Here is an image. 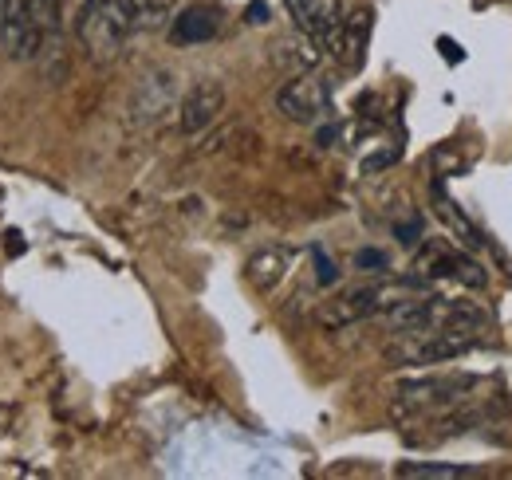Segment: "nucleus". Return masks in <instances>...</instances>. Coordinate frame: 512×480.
Returning a JSON list of instances; mask_svg holds the SVG:
<instances>
[{
	"mask_svg": "<svg viewBox=\"0 0 512 480\" xmlns=\"http://www.w3.org/2000/svg\"><path fill=\"white\" fill-rule=\"evenodd\" d=\"M355 268L359 272H386L390 268V256L379 252V248H363V252H355Z\"/></svg>",
	"mask_w": 512,
	"mask_h": 480,
	"instance_id": "20",
	"label": "nucleus"
},
{
	"mask_svg": "<svg viewBox=\"0 0 512 480\" xmlns=\"http://www.w3.org/2000/svg\"><path fill=\"white\" fill-rule=\"evenodd\" d=\"M245 20H249L253 28H264V24L272 20V8H268V0H249V8H245Z\"/></svg>",
	"mask_w": 512,
	"mask_h": 480,
	"instance_id": "22",
	"label": "nucleus"
},
{
	"mask_svg": "<svg viewBox=\"0 0 512 480\" xmlns=\"http://www.w3.org/2000/svg\"><path fill=\"white\" fill-rule=\"evenodd\" d=\"M221 32V8L213 4H190L186 12H178L170 20V44L193 48V44H209Z\"/></svg>",
	"mask_w": 512,
	"mask_h": 480,
	"instance_id": "11",
	"label": "nucleus"
},
{
	"mask_svg": "<svg viewBox=\"0 0 512 480\" xmlns=\"http://www.w3.org/2000/svg\"><path fill=\"white\" fill-rule=\"evenodd\" d=\"M225 111V83L221 79H197L190 91L178 99V126L182 134H201Z\"/></svg>",
	"mask_w": 512,
	"mask_h": 480,
	"instance_id": "8",
	"label": "nucleus"
},
{
	"mask_svg": "<svg viewBox=\"0 0 512 480\" xmlns=\"http://www.w3.org/2000/svg\"><path fill=\"white\" fill-rule=\"evenodd\" d=\"M272 60H276V67H284L288 75H304V71H316V67L323 63V44L320 40H312L308 32L296 28L292 36L276 40Z\"/></svg>",
	"mask_w": 512,
	"mask_h": 480,
	"instance_id": "13",
	"label": "nucleus"
},
{
	"mask_svg": "<svg viewBox=\"0 0 512 480\" xmlns=\"http://www.w3.org/2000/svg\"><path fill=\"white\" fill-rule=\"evenodd\" d=\"M402 158V146H386L379 154H371V158H363V174H383L386 166H394Z\"/></svg>",
	"mask_w": 512,
	"mask_h": 480,
	"instance_id": "19",
	"label": "nucleus"
},
{
	"mask_svg": "<svg viewBox=\"0 0 512 480\" xmlns=\"http://www.w3.org/2000/svg\"><path fill=\"white\" fill-rule=\"evenodd\" d=\"M394 237L402 240L406 248H418V244H422V221H418V217H410V221L394 225Z\"/></svg>",
	"mask_w": 512,
	"mask_h": 480,
	"instance_id": "21",
	"label": "nucleus"
},
{
	"mask_svg": "<svg viewBox=\"0 0 512 480\" xmlns=\"http://www.w3.org/2000/svg\"><path fill=\"white\" fill-rule=\"evenodd\" d=\"M123 4L130 8L134 28H142V32H154V28L170 24V16H174V0H123Z\"/></svg>",
	"mask_w": 512,
	"mask_h": 480,
	"instance_id": "16",
	"label": "nucleus"
},
{
	"mask_svg": "<svg viewBox=\"0 0 512 480\" xmlns=\"http://www.w3.org/2000/svg\"><path fill=\"white\" fill-rule=\"evenodd\" d=\"M434 205H438V217H442L449 229L457 233V240H461L465 248H481V233H477V229L469 225V217H465V213H461V209L449 201L442 185H434Z\"/></svg>",
	"mask_w": 512,
	"mask_h": 480,
	"instance_id": "15",
	"label": "nucleus"
},
{
	"mask_svg": "<svg viewBox=\"0 0 512 480\" xmlns=\"http://www.w3.org/2000/svg\"><path fill=\"white\" fill-rule=\"evenodd\" d=\"M410 288H422V280H402V284H367V288H355L347 296H339L335 303H327L320 311L323 327H347V323H359V319H371L386 307H394L398 300H406Z\"/></svg>",
	"mask_w": 512,
	"mask_h": 480,
	"instance_id": "4",
	"label": "nucleus"
},
{
	"mask_svg": "<svg viewBox=\"0 0 512 480\" xmlns=\"http://www.w3.org/2000/svg\"><path fill=\"white\" fill-rule=\"evenodd\" d=\"M284 8L292 16V24L300 32H308L312 40H320V44H327L335 36V28L343 20V8L335 0H284Z\"/></svg>",
	"mask_w": 512,
	"mask_h": 480,
	"instance_id": "12",
	"label": "nucleus"
},
{
	"mask_svg": "<svg viewBox=\"0 0 512 480\" xmlns=\"http://www.w3.org/2000/svg\"><path fill=\"white\" fill-rule=\"evenodd\" d=\"M134 32H138V28H134L130 8L123 0H87V12H83V20H79V28H75V36L83 40L87 60H95V63L119 60Z\"/></svg>",
	"mask_w": 512,
	"mask_h": 480,
	"instance_id": "1",
	"label": "nucleus"
},
{
	"mask_svg": "<svg viewBox=\"0 0 512 480\" xmlns=\"http://www.w3.org/2000/svg\"><path fill=\"white\" fill-rule=\"evenodd\" d=\"M288 268H292V252L280 248V244H268V248H256L253 256H249L245 276H249V284H253L256 292H272L288 276Z\"/></svg>",
	"mask_w": 512,
	"mask_h": 480,
	"instance_id": "14",
	"label": "nucleus"
},
{
	"mask_svg": "<svg viewBox=\"0 0 512 480\" xmlns=\"http://www.w3.org/2000/svg\"><path fill=\"white\" fill-rule=\"evenodd\" d=\"M438 44H442V52H446V60H449V63H461V48H457V44H453L449 36H442Z\"/></svg>",
	"mask_w": 512,
	"mask_h": 480,
	"instance_id": "23",
	"label": "nucleus"
},
{
	"mask_svg": "<svg viewBox=\"0 0 512 480\" xmlns=\"http://www.w3.org/2000/svg\"><path fill=\"white\" fill-rule=\"evenodd\" d=\"M371 28H375V12L371 8H355L339 20L335 36L327 40L331 56L343 71H359L363 60H367V48H371Z\"/></svg>",
	"mask_w": 512,
	"mask_h": 480,
	"instance_id": "7",
	"label": "nucleus"
},
{
	"mask_svg": "<svg viewBox=\"0 0 512 480\" xmlns=\"http://www.w3.org/2000/svg\"><path fill=\"white\" fill-rule=\"evenodd\" d=\"M469 390H473V378H465V374H457V378H414V382L398 386V406H406V410L453 406Z\"/></svg>",
	"mask_w": 512,
	"mask_h": 480,
	"instance_id": "10",
	"label": "nucleus"
},
{
	"mask_svg": "<svg viewBox=\"0 0 512 480\" xmlns=\"http://www.w3.org/2000/svg\"><path fill=\"white\" fill-rule=\"evenodd\" d=\"M331 103H335L331 79L312 75V71L292 75V79L276 91V111L292 122H320L323 115L331 111Z\"/></svg>",
	"mask_w": 512,
	"mask_h": 480,
	"instance_id": "5",
	"label": "nucleus"
},
{
	"mask_svg": "<svg viewBox=\"0 0 512 480\" xmlns=\"http://www.w3.org/2000/svg\"><path fill=\"white\" fill-rule=\"evenodd\" d=\"M398 477H477V469H465V465H434V461H402L398 465Z\"/></svg>",
	"mask_w": 512,
	"mask_h": 480,
	"instance_id": "17",
	"label": "nucleus"
},
{
	"mask_svg": "<svg viewBox=\"0 0 512 480\" xmlns=\"http://www.w3.org/2000/svg\"><path fill=\"white\" fill-rule=\"evenodd\" d=\"M178 75L170 67H154L138 79V87L130 91L127 103V126L130 130H154L178 111Z\"/></svg>",
	"mask_w": 512,
	"mask_h": 480,
	"instance_id": "3",
	"label": "nucleus"
},
{
	"mask_svg": "<svg viewBox=\"0 0 512 480\" xmlns=\"http://www.w3.org/2000/svg\"><path fill=\"white\" fill-rule=\"evenodd\" d=\"M0 48L16 63H28L44 48V28L28 12V0H0Z\"/></svg>",
	"mask_w": 512,
	"mask_h": 480,
	"instance_id": "6",
	"label": "nucleus"
},
{
	"mask_svg": "<svg viewBox=\"0 0 512 480\" xmlns=\"http://www.w3.org/2000/svg\"><path fill=\"white\" fill-rule=\"evenodd\" d=\"M477 351L473 331H453V327H430V331H406L386 359L398 366H438V362H453L461 355Z\"/></svg>",
	"mask_w": 512,
	"mask_h": 480,
	"instance_id": "2",
	"label": "nucleus"
},
{
	"mask_svg": "<svg viewBox=\"0 0 512 480\" xmlns=\"http://www.w3.org/2000/svg\"><path fill=\"white\" fill-rule=\"evenodd\" d=\"M418 272H422V276H453V280H461L465 288H477V292L489 284V272H485L473 256L453 252L442 240H426V248H422V256H418Z\"/></svg>",
	"mask_w": 512,
	"mask_h": 480,
	"instance_id": "9",
	"label": "nucleus"
},
{
	"mask_svg": "<svg viewBox=\"0 0 512 480\" xmlns=\"http://www.w3.org/2000/svg\"><path fill=\"white\" fill-rule=\"evenodd\" d=\"M312 260H316V280H320L323 288H331V284L339 280V264H335V260H331V256L323 252L320 244L312 248Z\"/></svg>",
	"mask_w": 512,
	"mask_h": 480,
	"instance_id": "18",
	"label": "nucleus"
}]
</instances>
